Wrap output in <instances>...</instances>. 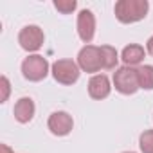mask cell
<instances>
[{"label": "cell", "mask_w": 153, "mask_h": 153, "mask_svg": "<svg viewBox=\"0 0 153 153\" xmlns=\"http://www.w3.org/2000/svg\"><path fill=\"white\" fill-rule=\"evenodd\" d=\"M78 34L81 38V42H85L87 45H90V42L94 40L96 34V16L90 9H81L78 15Z\"/></svg>", "instance_id": "ba28073f"}, {"label": "cell", "mask_w": 153, "mask_h": 153, "mask_svg": "<svg viewBox=\"0 0 153 153\" xmlns=\"http://www.w3.org/2000/svg\"><path fill=\"white\" fill-rule=\"evenodd\" d=\"M76 0H54V7L61 13V15H70L76 9Z\"/></svg>", "instance_id": "9a60e30c"}, {"label": "cell", "mask_w": 153, "mask_h": 153, "mask_svg": "<svg viewBox=\"0 0 153 153\" xmlns=\"http://www.w3.org/2000/svg\"><path fill=\"white\" fill-rule=\"evenodd\" d=\"M79 65L72 59H56L52 63V76L61 85H74L79 79Z\"/></svg>", "instance_id": "277c9868"}, {"label": "cell", "mask_w": 153, "mask_h": 153, "mask_svg": "<svg viewBox=\"0 0 153 153\" xmlns=\"http://www.w3.org/2000/svg\"><path fill=\"white\" fill-rule=\"evenodd\" d=\"M148 9V0H119L114 7V13L121 24H135L146 18Z\"/></svg>", "instance_id": "6da1fadb"}, {"label": "cell", "mask_w": 153, "mask_h": 153, "mask_svg": "<svg viewBox=\"0 0 153 153\" xmlns=\"http://www.w3.org/2000/svg\"><path fill=\"white\" fill-rule=\"evenodd\" d=\"M22 74H24L25 79H29L33 83H38V81L47 78L49 61L40 54H31L22 61Z\"/></svg>", "instance_id": "3957f363"}, {"label": "cell", "mask_w": 153, "mask_h": 153, "mask_svg": "<svg viewBox=\"0 0 153 153\" xmlns=\"http://www.w3.org/2000/svg\"><path fill=\"white\" fill-rule=\"evenodd\" d=\"M124 153H135V151H124Z\"/></svg>", "instance_id": "d6986e66"}, {"label": "cell", "mask_w": 153, "mask_h": 153, "mask_svg": "<svg viewBox=\"0 0 153 153\" xmlns=\"http://www.w3.org/2000/svg\"><path fill=\"white\" fill-rule=\"evenodd\" d=\"M0 88H2V97H0V103H6L7 97H9V92H11V85H9V79L6 76H2V79H0Z\"/></svg>", "instance_id": "2e32d148"}, {"label": "cell", "mask_w": 153, "mask_h": 153, "mask_svg": "<svg viewBox=\"0 0 153 153\" xmlns=\"http://www.w3.org/2000/svg\"><path fill=\"white\" fill-rule=\"evenodd\" d=\"M144 47L142 45H137V43H130L123 49V54H121V59L124 61L126 67H133V65H139L142 59H144Z\"/></svg>", "instance_id": "8fae6325"}, {"label": "cell", "mask_w": 153, "mask_h": 153, "mask_svg": "<svg viewBox=\"0 0 153 153\" xmlns=\"http://www.w3.org/2000/svg\"><path fill=\"white\" fill-rule=\"evenodd\" d=\"M114 87L119 94L123 96H131L135 94L140 87H139V76H137V68L133 67H121L114 72Z\"/></svg>", "instance_id": "7a4b0ae2"}, {"label": "cell", "mask_w": 153, "mask_h": 153, "mask_svg": "<svg viewBox=\"0 0 153 153\" xmlns=\"http://www.w3.org/2000/svg\"><path fill=\"white\" fill-rule=\"evenodd\" d=\"M47 126L51 130L52 135H58V137H65L72 131L74 128V119L70 114L67 112H54L49 115V121H47Z\"/></svg>", "instance_id": "52a82bcc"}, {"label": "cell", "mask_w": 153, "mask_h": 153, "mask_svg": "<svg viewBox=\"0 0 153 153\" xmlns=\"http://www.w3.org/2000/svg\"><path fill=\"white\" fill-rule=\"evenodd\" d=\"M45 42V34L38 25H25L20 33H18V43L24 51L27 52H36L42 49Z\"/></svg>", "instance_id": "5b68a950"}, {"label": "cell", "mask_w": 153, "mask_h": 153, "mask_svg": "<svg viewBox=\"0 0 153 153\" xmlns=\"http://www.w3.org/2000/svg\"><path fill=\"white\" fill-rule=\"evenodd\" d=\"M99 51H101V61H103V68H106V70H112V68H115V65H117V59H119V54H117L115 47H112V45H101V47H99Z\"/></svg>", "instance_id": "7c38bea8"}, {"label": "cell", "mask_w": 153, "mask_h": 153, "mask_svg": "<svg viewBox=\"0 0 153 153\" xmlns=\"http://www.w3.org/2000/svg\"><path fill=\"white\" fill-rule=\"evenodd\" d=\"M34 110H36V108H34V101H33L31 97H22V99L16 101L13 114H15V119H16L18 123L25 124V123H29V121L34 117Z\"/></svg>", "instance_id": "30bf717a"}, {"label": "cell", "mask_w": 153, "mask_h": 153, "mask_svg": "<svg viewBox=\"0 0 153 153\" xmlns=\"http://www.w3.org/2000/svg\"><path fill=\"white\" fill-rule=\"evenodd\" d=\"M0 151H2V153H13V149L7 144H0Z\"/></svg>", "instance_id": "ac0fdd59"}, {"label": "cell", "mask_w": 153, "mask_h": 153, "mask_svg": "<svg viewBox=\"0 0 153 153\" xmlns=\"http://www.w3.org/2000/svg\"><path fill=\"white\" fill-rule=\"evenodd\" d=\"M110 90H112V85H110V79L108 76L105 74H96L90 78L88 81V96L92 99H105L110 96Z\"/></svg>", "instance_id": "9c48e42d"}, {"label": "cell", "mask_w": 153, "mask_h": 153, "mask_svg": "<svg viewBox=\"0 0 153 153\" xmlns=\"http://www.w3.org/2000/svg\"><path fill=\"white\" fill-rule=\"evenodd\" d=\"M78 65L83 72L94 74L99 72L103 68V61H101V51L96 45H85L79 54H78Z\"/></svg>", "instance_id": "8992f818"}, {"label": "cell", "mask_w": 153, "mask_h": 153, "mask_svg": "<svg viewBox=\"0 0 153 153\" xmlns=\"http://www.w3.org/2000/svg\"><path fill=\"white\" fill-rule=\"evenodd\" d=\"M146 51H148V52H149V54L153 56V36H151V38L148 40V43H146Z\"/></svg>", "instance_id": "e0dca14e"}, {"label": "cell", "mask_w": 153, "mask_h": 153, "mask_svg": "<svg viewBox=\"0 0 153 153\" xmlns=\"http://www.w3.org/2000/svg\"><path fill=\"white\" fill-rule=\"evenodd\" d=\"M139 87L144 90H153V65H140L137 68Z\"/></svg>", "instance_id": "4fadbf2b"}, {"label": "cell", "mask_w": 153, "mask_h": 153, "mask_svg": "<svg viewBox=\"0 0 153 153\" xmlns=\"http://www.w3.org/2000/svg\"><path fill=\"white\" fill-rule=\"evenodd\" d=\"M139 148L142 153H153V130H144L139 137Z\"/></svg>", "instance_id": "5bb4252c"}]
</instances>
